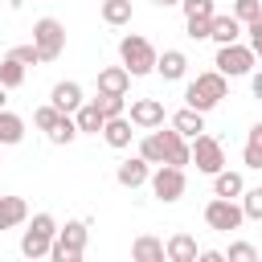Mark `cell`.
<instances>
[{
  "instance_id": "obj_1",
  "label": "cell",
  "mask_w": 262,
  "mask_h": 262,
  "mask_svg": "<svg viewBox=\"0 0 262 262\" xmlns=\"http://www.w3.org/2000/svg\"><path fill=\"white\" fill-rule=\"evenodd\" d=\"M229 94V78L221 74V70H209V74H196L188 86H184V102L192 106V111H213L221 98Z\"/></svg>"
},
{
  "instance_id": "obj_2",
  "label": "cell",
  "mask_w": 262,
  "mask_h": 262,
  "mask_svg": "<svg viewBox=\"0 0 262 262\" xmlns=\"http://www.w3.org/2000/svg\"><path fill=\"white\" fill-rule=\"evenodd\" d=\"M86 237H90V225H86V221H66V229L53 233L49 258H53V262H78V258L86 254Z\"/></svg>"
},
{
  "instance_id": "obj_3",
  "label": "cell",
  "mask_w": 262,
  "mask_h": 262,
  "mask_svg": "<svg viewBox=\"0 0 262 262\" xmlns=\"http://www.w3.org/2000/svg\"><path fill=\"white\" fill-rule=\"evenodd\" d=\"M119 57H123V66H127L131 78H143V74L156 70V49H151V41L139 37V33H127V37L119 41Z\"/></svg>"
},
{
  "instance_id": "obj_4",
  "label": "cell",
  "mask_w": 262,
  "mask_h": 262,
  "mask_svg": "<svg viewBox=\"0 0 262 262\" xmlns=\"http://www.w3.org/2000/svg\"><path fill=\"white\" fill-rule=\"evenodd\" d=\"M33 45H37L41 61H57V57L66 53V25H61L57 16H41V20L33 25Z\"/></svg>"
},
{
  "instance_id": "obj_5",
  "label": "cell",
  "mask_w": 262,
  "mask_h": 262,
  "mask_svg": "<svg viewBox=\"0 0 262 262\" xmlns=\"http://www.w3.org/2000/svg\"><path fill=\"white\" fill-rule=\"evenodd\" d=\"M254 49L250 45H242V41H229V45H217V57H213V66L225 74V78H246L250 70H254Z\"/></svg>"
},
{
  "instance_id": "obj_6",
  "label": "cell",
  "mask_w": 262,
  "mask_h": 262,
  "mask_svg": "<svg viewBox=\"0 0 262 262\" xmlns=\"http://www.w3.org/2000/svg\"><path fill=\"white\" fill-rule=\"evenodd\" d=\"M53 233H57V221H53L49 213H37L33 225H29L25 237H20V254H25V258H45L49 246H53Z\"/></svg>"
},
{
  "instance_id": "obj_7",
  "label": "cell",
  "mask_w": 262,
  "mask_h": 262,
  "mask_svg": "<svg viewBox=\"0 0 262 262\" xmlns=\"http://www.w3.org/2000/svg\"><path fill=\"white\" fill-rule=\"evenodd\" d=\"M188 151H192L188 164H196V172H205V176H213V172L225 168V147H221V139H213V135H205V131L192 135Z\"/></svg>"
},
{
  "instance_id": "obj_8",
  "label": "cell",
  "mask_w": 262,
  "mask_h": 262,
  "mask_svg": "<svg viewBox=\"0 0 262 262\" xmlns=\"http://www.w3.org/2000/svg\"><path fill=\"white\" fill-rule=\"evenodd\" d=\"M147 184H151L156 201H164V205L180 201V196H184V188H188V180H184V168H176V164H160V168L147 176Z\"/></svg>"
},
{
  "instance_id": "obj_9",
  "label": "cell",
  "mask_w": 262,
  "mask_h": 262,
  "mask_svg": "<svg viewBox=\"0 0 262 262\" xmlns=\"http://www.w3.org/2000/svg\"><path fill=\"white\" fill-rule=\"evenodd\" d=\"M242 221H246V213H242V205L229 201V196H213V201L205 205V225L217 229V233H229V229H237Z\"/></svg>"
},
{
  "instance_id": "obj_10",
  "label": "cell",
  "mask_w": 262,
  "mask_h": 262,
  "mask_svg": "<svg viewBox=\"0 0 262 262\" xmlns=\"http://www.w3.org/2000/svg\"><path fill=\"white\" fill-rule=\"evenodd\" d=\"M127 119H131V127H139V131L164 127V102H160V98H135L131 111H127Z\"/></svg>"
},
{
  "instance_id": "obj_11",
  "label": "cell",
  "mask_w": 262,
  "mask_h": 262,
  "mask_svg": "<svg viewBox=\"0 0 262 262\" xmlns=\"http://www.w3.org/2000/svg\"><path fill=\"white\" fill-rule=\"evenodd\" d=\"M147 176H151V164H147L143 156H131V160H123V164L115 168V180H119L123 188H143Z\"/></svg>"
},
{
  "instance_id": "obj_12",
  "label": "cell",
  "mask_w": 262,
  "mask_h": 262,
  "mask_svg": "<svg viewBox=\"0 0 262 262\" xmlns=\"http://www.w3.org/2000/svg\"><path fill=\"white\" fill-rule=\"evenodd\" d=\"M160 143H164V164H176V168H184V164L192 160V151H188V139H184L176 127L160 131Z\"/></svg>"
},
{
  "instance_id": "obj_13",
  "label": "cell",
  "mask_w": 262,
  "mask_h": 262,
  "mask_svg": "<svg viewBox=\"0 0 262 262\" xmlns=\"http://www.w3.org/2000/svg\"><path fill=\"white\" fill-rule=\"evenodd\" d=\"M156 74H160L164 82H180V78L188 74V57H184L180 49H164V53H156Z\"/></svg>"
},
{
  "instance_id": "obj_14",
  "label": "cell",
  "mask_w": 262,
  "mask_h": 262,
  "mask_svg": "<svg viewBox=\"0 0 262 262\" xmlns=\"http://www.w3.org/2000/svg\"><path fill=\"white\" fill-rule=\"evenodd\" d=\"M242 37V20L229 12H213V20H209V41H217V45H229V41H237Z\"/></svg>"
},
{
  "instance_id": "obj_15",
  "label": "cell",
  "mask_w": 262,
  "mask_h": 262,
  "mask_svg": "<svg viewBox=\"0 0 262 262\" xmlns=\"http://www.w3.org/2000/svg\"><path fill=\"white\" fill-rule=\"evenodd\" d=\"M196 237L192 233H172L168 242H164V258L168 262H196Z\"/></svg>"
},
{
  "instance_id": "obj_16",
  "label": "cell",
  "mask_w": 262,
  "mask_h": 262,
  "mask_svg": "<svg viewBox=\"0 0 262 262\" xmlns=\"http://www.w3.org/2000/svg\"><path fill=\"white\" fill-rule=\"evenodd\" d=\"M49 102H53L61 115H74V111L82 106V86H78V82H57V86L49 90Z\"/></svg>"
},
{
  "instance_id": "obj_17",
  "label": "cell",
  "mask_w": 262,
  "mask_h": 262,
  "mask_svg": "<svg viewBox=\"0 0 262 262\" xmlns=\"http://www.w3.org/2000/svg\"><path fill=\"white\" fill-rule=\"evenodd\" d=\"M127 86H131L127 66H106V70H98V94H127Z\"/></svg>"
},
{
  "instance_id": "obj_18",
  "label": "cell",
  "mask_w": 262,
  "mask_h": 262,
  "mask_svg": "<svg viewBox=\"0 0 262 262\" xmlns=\"http://www.w3.org/2000/svg\"><path fill=\"white\" fill-rule=\"evenodd\" d=\"M98 135H102L111 147H131V135H135V131H131V119H127V115H115V119L102 123Z\"/></svg>"
},
{
  "instance_id": "obj_19",
  "label": "cell",
  "mask_w": 262,
  "mask_h": 262,
  "mask_svg": "<svg viewBox=\"0 0 262 262\" xmlns=\"http://www.w3.org/2000/svg\"><path fill=\"white\" fill-rule=\"evenodd\" d=\"M25 217H29L25 196H4V192H0V229H16Z\"/></svg>"
},
{
  "instance_id": "obj_20",
  "label": "cell",
  "mask_w": 262,
  "mask_h": 262,
  "mask_svg": "<svg viewBox=\"0 0 262 262\" xmlns=\"http://www.w3.org/2000/svg\"><path fill=\"white\" fill-rule=\"evenodd\" d=\"M74 123H78V135H82V131H86V135H98L102 123H106V115L98 111V102H82V106L74 111Z\"/></svg>"
},
{
  "instance_id": "obj_21",
  "label": "cell",
  "mask_w": 262,
  "mask_h": 262,
  "mask_svg": "<svg viewBox=\"0 0 262 262\" xmlns=\"http://www.w3.org/2000/svg\"><path fill=\"white\" fill-rule=\"evenodd\" d=\"M246 192V180H242V172H229V168H221V172H213V196H242Z\"/></svg>"
},
{
  "instance_id": "obj_22",
  "label": "cell",
  "mask_w": 262,
  "mask_h": 262,
  "mask_svg": "<svg viewBox=\"0 0 262 262\" xmlns=\"http://www.w3.org/2000/svg\"><path fill=\"white\" fill-rule=\"evenodd\" d=\"M172 127H176L184 139H192V135H201V131H205V115H201V111H192V106H184V111H176V115H172Z\"/></svg>"
},
{
  "instance_id": "obj_23",
  "label": "cell",
  "mask_w": 262,
  "mask_h": 262,
  "mask_svg": "<svg viewBox=\"0 0 262 262\" xmlns=\"http://www.w3.org/2000/svg\"><path fill=\"white\" fill-rule=\"evenodd\" d=\"M131 258H135V262H164V242L151 237V233H143V237H135Z\"/></svg>"
},
{
  "instance_id": "obj_24",
  "label": "cell",
  "mask_w": 262,
  "mask_h": 262,
  "mask_svg": "<svg viewBox=\"0 0 262 262\" xmlns=\"http://www.w3.org/2000/svg\"><path fill=\"white\" fill-rule=\"evenodd\" d=\"M25 139V119L12 111H0V147H12Z\"/></svg>"
},
{
  "instance_id": "obj_25",
  "label": "cell",
  "mask_w": 262,
  "mask_h": 262,
  "mask_svg": "<svg viewBox=\"0 0 262 262\" xmlns=\"http://www.w3.org/2000/svg\"><path fill=\"white\" fill-rule=\"evenodd\" d=\"M102 20L111 25V29H123V25H131V0H102Z\"/></svg>"
},
{
  "instance_id": "obj_26",
  "label": "cell",
  "mask_w": 262,
  "mask_h": 262,
  "mask_svg": "<svg viewBox=\"0 0 262 262\" xmlns=\"http://www.w3.org/2000/svg\"><path fill=\"white\" fill-rule=\"evenodd\" d=\"M242 160H246V168H262V123L250 127L246 147H242Z\"/></svg>"
},
{
  "instance_id": "obj_27",
  "label": "cell",
  "mask_w": 262,
  "mask_h": 262,
  "mask_svg": "<svg viewBox=\"0 0 262 262\" xmlns=\"http://www.w3.org/2000/svg\"><path fill=\"white\" fill-rule=\"evenodd\" d=\"M45 135H49V143H57V147H61V143H74V135H78L74 115H57V123H53Z\"/></svg>"
},
{
  "instance_id": "obj_28",
  "label": "cell",
  "mask_w": 262,
  "mask_h": 262,
  "mask_svg": "<svg viewBox=\"0 0 262 262\" xmlns=\"http://www.w3.org/2000/svg\"><path fill=\"white\" fill-rule=\"evenodd\" d=\"M20 82H25V61H16V57L8 53V57L0 61V86H4V90H16Z\"/></svg>"
},
{
  "instance_id": "obj_29",
  "label": "cell",
  "mask_w": 262,
  "mask_h": 262,
  "mask_svg": "<svg viewBox=\"0 0 262 262\" xmlns=\"http://www.w3.org/2000/svg\"><path fill=\"white\" fill-rule=\"evenodd\" d=\"M139 156H143L147 164H164V143H160V131H156V127L139 139Z\"/></svg>"
},
{
  "instance_id": "obj_30",
  "label": "cell",
  "mask_w": 262,
  "mask_h": 262,
  "mask_svg": "<svg viewBox=\"0 0 262 262\" xmlns=\"http://www.w3.org/2000/svg\"><path fill=\"white\" fill-rule=\"evenodd\" d=\"M94 102H98V111H102L106 119H115V115H127V94H98Z\"/></svg>"
},
{
  "instance_id": "obj_31",
  "label": "cell",
  "mask_w": 262,
  "mask_h": 262,
  "mask_svg": "<svg viewBox=\"0 0 262 262\" xmlns=\"http://www.w3.org/2000/svg\"><path fill=\"white\" fill-rule=\"evenodd\" d=\"M242 213H246V221H262V188L242 192Z\"/></svg>"
},
{
  "instance_id": "obj_32",
  "label": "cell",
  "mask_w": 262,
  "mask_h": 262,
  "mask_svg": "<svg viewBox=\"0 0 262 262\" xmlns=\"http://www.w3.org/2000/svg\"><path fill=\"white\" fill-rule=\"evenodd\" d=\"M180 8H184V16H201V20H209L217 12L213 0H180Z\"/></svg>"
},
{
  "instance_id": "obj_33",
  "label": "cell",
  "mask_w": 262,
  "mask_h": 262,
  "mask_svg": "<svg viewBox=\"0 0 262 262\" xmlns=\"http://www.w3.org/2000/svg\"><path fill=\"white\" fill-rule=\"evenodd\" d=\"M57 115H61V111H57L53 102H49V106H37V111H33V123H37V131H49V127L57 123Z\"/></svg>"
},
{
  "instance_id": "obj_34",
  "label": "cell",
  "mask_w": 262,
  "mask_h": 262,
  "mask_svg": "<svg viewBox=\"0 0 262 262\" xmlns=\"http://www.w3.org/2000/svg\"><path fill=\"white\" fill-rule=\"evenodd\" d=\"M225 258H229V262H258V250H254L250 242H233Z\"/></svg>"
},
{
  "instance_id": "obj_35",
  "label": "cell",
  "mask_w": 262,
  "mask_h": 262,
  "mask_svg": "<svg viewBox=\"0 0 262 262\" xmlns=\"http://www.w3.org/2000/svg\"><path fill=\"white\" fill-rule=\"evenodd\" d=\"M258 12H262V4H258V0H237V4H233V16H237L242 25H250Z\"/></svg>"
},
{
  "instance_id": "obj_36",
  "label": "cell",
  "mask_w": 262,
  "mask_h": 262,
  "mask_svg": "<svg viewBox=\"0 0 262 262\" xmlns=\"http://www.w3.org/2000/svg\"><path fill=\"white\" fill-rule=\"evenodd\" d=\"M209 20H213V16H209ZM209 20H201V16H184L188 37H192V41H205V37H209Z\"/></svg>"
},
{
  "instance_id": "obj_37",
  "label": "cell",
  "mask_w": 262,
  "mask_h": 262,
  "mask_svg": "<svg viewBox=\"0 0 262 262\" xmlns=\"http://www.w3.org/2000/svg\"><path fill=\"white\" fill-rule=\"evenodd\" d=\"M12 57H16V61H25V66H37V61H41V53H37V45H33V41H29V45H16V49H12Z\"/></svg>"
},
{
  "instance_id": "obj_38",
  "label": "cell",
  "mask_w": 262,
  "mask_h": 262,
  "mask_svg": "<svg viewBox=\"0 0 262 262\" xmlns=\"http://www.w3.org/2000/svg\"><path fill=\"white\" fill-rule=\"evenodd\" d=\"M246 33H250V41H258V37H262V12H258L250 25H246Z\"/></svg>"
},
{
  "instance_id": "obj_39",
  "label": "cell",
  "mask_w": 262,
  "mask_h": 262,
  "mask_svg": "<svg viewBox=\"0 0 262 262\" xmlns=\"http://www.w3.org/2000/svg\"><path fill=\"white\" fill-rule=\"evenodd\" d=\"M196 258H201V262H225V254H221V250H201Z\"/></svg>"
},
{
  "instance_id": "obj_40",
  "label": "cell",
  "mask_w": 262,
  "mask_h": 262,
  "mask_svg": "<svg viewBox=\"0 0 262 262\" xmlns=\"http://www.w3.org/2000/svg\"><path fill=\"white\" fill-rule=\"evenodd\" d=\"M250 86H254V98H262V70H258V74L250 78Z\"/></svg>"
},
{
  "instance_id": "obj_41",
  "label": "cell",
  "mask_w": 262,
  "mask_h": 262,
  "mask_svg": "<svg viewBox=\"0 0 262 262\" xmlns=\"http://www.w3.org/2000/svg\"><path fill=\"white\" fill-rule=\"evenodd\" d=\"M250 49H254V57H262V37H258V41H250Z\"/></svg>"
},
{
  "instance_id": "obj_42",
  "label": "cell",
  "mask_w": 262,
  "mask_h": 262,
  "mask_svg": "<svg viewBox=\"0 0 262 262\" xmlns=\"http://www.w3.org/2000/svg\"><path fill=\"white\" fill-rule=\"evenodd\" d=\"M4 102H8V90H4V86H0V111H4Z\"/></svg>"
},
{
  "instance_id": "obj_43",
  "label": "cell",
  "mask_w": 262,
  "mask_h": 262,
  "mask_svg": "<svg viewBox=\"0 0 262 262\" xmlns=\"http://www.w3.org/2000/svg\"><path fill=\"white\" fill-rule=\"evenodd\" d=\"M156 4H160V8H168V4H180V0H156Z\"/></svg>"
},
{
  "instance_id": "obj_44",
  "label": "cell",
  "mask_w": 262,
  "mask_h": 262,
  "mask_svg": "<svg viewBox=\"0 0 262 262\" xmlns=\"http://www.w3.org/2000/svg\"><path fill=\"white\" fill-rule=\"evenodd\" d=\"M258 258H262V254H258Z\"/></svg>"
},
{
  "instance_id": "obj_45",
  "label": "cell",
  "mask_w": 262,
  "mask_h": 262,
  "mask_svg": "<svg viewBox=\"0 0 262 262\" xmlns=\"http://www.w3.org/2000/svg\"><path fill=\"white\" fill-rule=\"evenodd\" d=\"M258 4H262V0H258Z\"/></svg>"
},
{
  "instance_id": "obj_46",
  "label": "cell",
  "mask_w": 262,
  "mask_h": 262,
  "mask_svg": "<svg viewBox=\"0 0 262 262\" xmlns=\"http://www.w3.org/2000/svg\"><path fill=\"white\" fill-rule=\"evenodd\" d=\"M0 192H4V188H0Z\"/></svg>"
}]
</instances>
